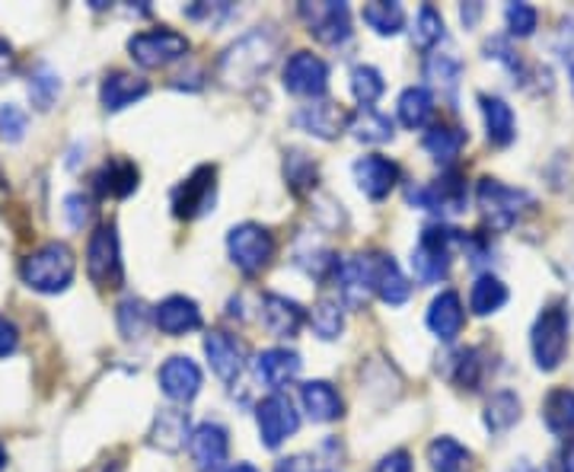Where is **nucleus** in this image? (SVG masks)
I'll list each match as a JSON object with an SVG mask.
<instances>
[{"label": "nucleus", "instance_id": "nucleus-38", "mask_svg": "<svg viewBox=\"0 0 574 472\" xmlns=\"http://www.w3.org/2000/svg\"><path fill=\"white\" fill-rule=\"evenodd\" d=\"M424 81L441 93H454L463 81V61L451 52H431L424 61Z\"/></svg>", "mask_w": 574, "mask_h": 472}, {"label": "nucleus", "instance_id": "nucleus-3", "mask_svg": "<svg viewBox=\"0 0 574 472\" xmlns=\"http://www.w3.org/2000/svg\"><path fill=\"white\" fill-rule=\"evenodd\" d=\"M466 234L447 227V224H431L424 227L415 249H412V275L419 285H437L451 275V262H454V249H463Z\"/></svg>", "mask_w": 574, "mask_h": 472}, {"label": "nucleus", "instance_id": "nucleus-20", "mask_svg": "<svg viewBox=\"0 0 574 472\" xmlns=\"http://www.w3.org/2000/svg\"><path fill=\"white\" fill-rule=\"evenodd\" d=\"M259 320L274 339H297V332L306 323V310L294 297L269 291V294H262V303H259Z\"/></svg>", "mask_w": 574, "mask_h": 472}, {"label": "nucleus", "instance_id": "nucleus-59", "mask_svg": "<svg viewBox=\"0 0 574 472\" xmlns=\"http://www.w3.org/2000/svg\"><path fill=\"white\" fill-rule=\"evenodd\" d=\"M3 195H7V176H3V170H0V202H3Z\"/></svg>", "mask_w": 574, "mask_h": 472}, {"label": "nucleus", "instance_id": "nucleus-28", "mask_svg": "<svg viewBox=\"0 0 574 472\" xmlns=\"http://www.w3.org/2000/svg\"><path fill=\"white\" fill-rule=\"evenodd\" d=\"M138 167L131 160H121V157H112L106 160L96 173H93V189L96 195H109V199H128L134 189H138Z\"/></svg>", "mask_w": 574, "mask_h": 472}, {"label": "nucleus", "instance_id": "nucleus-15", "mask_svg": "<svg viewBox=\"0 0 574 472\" xmlns=\"http://www.w3.org/2000/svg\"><path fill=\"white\" fill-rule=\"evenodd\" d=\"M351 173H355V182H358L361 195H367L370 202L390 199V192H393L396 185H399V179H402L399 163L390 160V157H383V153H367L361 160H355Z\"/></svg>", "mask_w": 574, "mask_h": 472}, {"label": "nucleus", "instance_id": "nucleus-32", "mask_svg": "<svg viewBox=\"0 0 574 472\" xmlns=\"http://www.w3.org/2000/svg\"><path fill=\"white\" fill-rule=\"evenodd\" d=\"M348 131L361 144H390L396 135L393 118L377 112V109H358L348 116Z\"/></svg>", "mask_w": 574, "mask_h": 472}, {"label": "nucleus", "instance_id": "nucleus-42", "mask_svg": "<svg viewBox=\"0 0 574 472\" xmlns=\"http://www.w3.org/2000/svg\"><path fill=\"white\" fill-rule=\"evenodd\" d=\"M116 320H119L121 339L134 342V339H144V332H148L153 317L141 297H124L119 303V310H116Z\"/></svg>", "mask_w": 574, "mask_h": 472}, {"label": "nucleus", "instance_id": "nucleus-31", "mask_svg": "<svg viewBox=\"0 0 574 472\" xmlns=\"http://www.w3.org/2000/svg\"><path fill=\"white\" fill-rule=\"evenodd\" d=\"M463 144H466V131L456 128V125H444V121H441V125H431L422 141L424 153H427L434 163H441V167H454Z\"/></svg>", "mask_w": 574, "mask_h": 472}, {"label": "nucleus", "instance_id": "nucleus-30", "mask_svg": "<svg viewBox=\"0 0 574 472\" xmlns=\"http://www.w3.org/2000/svg\"><path fill=\"white\" fill-rule=\"evenodd\" d=\"M427 463L431 472H473L476 470V457L469 447L451 438V435H441L427 443Z\"/></svg>", "mask_w": 574, "mask_h": 472}, {"label": "nucleus", "instance_id": "nucleus-14", "mask_svg": "<svg viewBox=\"0 0 574 472\" xmlns=\"http://www.w3.org/2000/svg\"><path fill=\"white\" fill-rule=\"evenodd\" d=\"M156 384L163 389V396L176 406H188L198 393H202V367L188 357V354H173L163 361L160 374H156Z\"/></svg>", "mask_w": 574, "mask_h": 472}, {"label": "nucleus", "instance_id": "nucleus-11", "mask_svg": "<svg viewBox=\"0 0 574 472\" xmlns=\"http://www.w3.org/2000/svg\"><path fill=\"white\" fill-rule=\"evenodd\" d=\"M281 84L291 96H301V99H323L326 89H329V64L313 55V52H294L291 58L284 61V71H281Z\"/></svg>", "mask_w": 574, "mask_h": 472}, {"label": "nucleus", "instance_id": "nucleus-47", "mask_svg": "<svg viewBox=\"0 0 574 472\" xmlns=\"http://www.w3.org/2000/svg\"><path fill=\"white\" fill-rule=\"evenodd\" d=\"M30 131V116L26 109H20L17 103H3L0 106V138L7 144H20Z\"/></svg>", "mask_w": 574, "mask_h": 472}, {"label": "nucleus", "instance_id": "nucleus-6", "mask_svg": "<svg viewBox=\"0 0 574 472\" xmlns=\"http://www.w3.org/2000/svg\"><path fill=\"white\" fill-rule=\"evenodd\" d=\"M274 249H278V243H274L272 230L262 227V224H256V221L237 224V227H230V234H227L230 262L240 268L242 275H249V278L272 266Z\"/></svg>", "mask_w": 574, "mask_h": 472}, {"label": "nucleus", "instance_id": "nucleus-7", "mask_svg": "<svg viewBox=\"0 0 574 472\" xmlns=\"http://www.w3.org/2000/svg\"><path fill=\"white\" fill-rule=\"evenodd\" d=\"M128 55L138 67L144 71H156V67H170L188 55V39L182 32L160 26V30L134 32L128 39Z\"/></svg>", "mask_w": 574, "mask_h": 472}, {"label": "nucleus", "instance_id": "nucleus-54", "mask_svg": "<svg viewBox=\"0 0 574 472\" xmlns=\"http://www.w3.org/2000/svg\"><path fill=\"white\" fill-rule=\"evenodd\" d=\"M274 472H313V457H306V453L284 457V460H278Z\"/></svg>", "mask_w": 574, "mask_h": 472}, {"label": "nucleus", "instance_id": "nucleus-21", "mask_svg": "<svg viewBox=\"0 0 574 472\" xmlns=\"http://www.w3.org/2000/svg\"><path fill=\"white\" fill-rule=\"evenodd\" d=\"M294 125L320 141H335L342 131H348V112L329 99H316L294 112Z\"/></svg>", "mask_w": 574, "mask_h": 472}, {"label": "nucleus", "instance_id": "nucleus-10", "mask_svg": "<svg viewBox=\"0 0 574 472\" xmlns=\"http://www.w3.org/2000/svg\"><path fill=\"white\" fill-rule=\"evenodd\" d=\"M256 425H259V441L266 450H278L288 438L301 431V412L284 393H272L256 406Z\"/></svg>", "mask_w": 574, "mask_h": 472}, {"label": "nucleus", "instance_id": "nucleus-46", "mask_svg": "<svg viewBox=\"0 0 574 472\" xmlns=\"http://www.w3.org/2000/svg\"><path fill=\"white\" fill-rule=\"evenodd\" d=\"M454 371L447 374L456 386L463 389H479L483 384V361H479V352L476 348H466V352H456L454 357Z\"/></svg>", "mask_w": 574, "mask_h": 472}, {"label": "nucleus", "instance_id": "nucleus-41", "mask_svg": "<svg viewBox=\"0 0 574 472\" xmlns=\"http://www.w3.org/2000/svg\"><path fill=\"white\" fill-rule=\"evenodd\" d=\"M348 84H351V96L361 103V109H373V103L387 93V81L373 64H355Z\"/></svg>", "mask_w": 574, "mask_h": 472}, {"label": "nucleus", "instance_id": "nucleus-37", "mask_svg": "<svg viewBox=\"0 0 574 472\" xmlns=\"http://www.w3.org/2000/svg\"><path fill=\"white\" fill-rule=\"evenodd\" d=\"M485 428L491 431V435H505V431H511L517 421H520V399H517V393L511 389H498V393H491V399L485 403Z\"/></svg>", "mask_w": 574, "mask_h": 472}, {"label": "nucleus", "instance_id": "nucleus-44", "mask_svg": "<svg viewBox=\"0 0 574 472\" xmlns=\"http://www.w3.org/2000/svg\"><path fill=\"white\" fill-rule=\"evenodd\" d=\"M316 176H320V170H316V160H313L310 153H303V150L297 148L284 153V179H288V185H291L297 195L316 189Z\"/></svg>", "mask_w": 574, "mask_h": 472}, {"label": "nucleus", "instance_id": "nucleus-13", "mask_svg": "<svg viewBox=\"0 0 574 472\" xmlns=\"http://www.w3.org/2000/svg\"><path fill=\"white\" fill-rule=\"evenodd\" d=\"M217 170L214 167H198L188 179H182L173 189V214L182 221H195L214 211L217 202Z\"/></svg>", "mask_w": 574, "mask_h": 472}, {"label": "nucleus", "instance_id": "nucleus-36", "mask_svg": "<svg viewBox=\"0 0 574 472\" xmlns=\"http://www.w3.org/2000/svg\"><path fill=\"white\" fill-rule=\"evenodd\" d=\"M399 121L409 128V131H419V128H427L431 118H434V96L427 87H405L402 96H399Z\"/></svg>", "mask_w": 574, "mask_h": 472}, {"label": "nucleus", "instance_id": "nucleus-23", "mask_svg": "<svg viewBox=\"0 0 574 472\" xmlns=\"http://www.w3.org/2000/svg\"><path fill=\"white\" fill-rule=\"evenodd\" d=\"M153 325L163 335L180 339V335H188V332L202 329V310H198V303L192 297L170 294L153 307Z\"/></svg>", "mask_w": 574, "mask_h": 472}, {"label": "nucleus", "instance_id": "nucleus-4", "mask_svg": "<svg viewBox=\"0 0 574 472\" xmlns=\"http://www.w3.org/2000/svg\"><path fill=\"white\" fill-rule=\"evenodd\" d=\"M476 202L483 207L485 224L498 234L511 230L517 221L533 207V195L527 189H515V185H505L501 179L485 176L476 185Z\"/></svg>", "mask_w": 574, "mask_h": 472}, {"label": "nucleus", "instance_id": "nucleus-57", "mask_svg": "<svg viewBox=\"0 0 574 472\" xmlns=\"http://www.w3.org/2000/svg\"><path fill=\"white\" fill-rule=\"evenodd\" d=\"M227 472H259V470H256L252 463H234Z\"/></svg>", "mask_w": 574, "mask_h": 472}, {"label": "nucleus", "instance_id": "nucleus-53", "mask_svg": "<svg viewBox=\"0 0 574 472\" xmlns=\"http://www.w3.org/2000/svg\"><path fill=\"white\" fill-rule=\"evenodd\" d=\"M17 71V55H13V45L7 39H0V84H7Z\"/></svg>", "mask_w": 574, "mask_h": 472}, {"label": "nucleus", "instance_id": "nucleus-8", "mask_svg": "<svg viewBox=\"0 0 574 472\" xmlns=\"http://www.w3.org/2000/svg\"><path fill=\"white\" fill-rule=\"evenodd\" d=\"M405 202L412 207H422V211H431V214H459L466 211V179L456 170H447L441 179L434 182H422V185H412L405 192Z\"/></svg>", "mask_w": 574, "mask_h": 472}, {"label": "nucleus", "instance_id": "nucleus-51", "mask_svg": "<svg viewBox=\"0 0 574 472\" xmlns=\"http://www.w3.org/2000/svg\"><path fill=\"white\" fill-rule=\"evenodd\" d=\"M20 348V329L0 313V357H13Z\"/></svg>", "mask_w": 574, "mask_h": 472}, {"label": "nucleus", "instance_id": "nucleus-35", "mask_svg": "<svg viewBox=\"0 0 574 472\" xmlns=\"http://www.w3.org/2000/svg\"><path fill=\"white\" fill-rule=\"evenodd\" d=\"M361 20L367 30H373L383 39H393L405 30V7L396 0H373V3H364Z\"/></svg>", "mask_w": 574, "mask_h": 472}, {"label": "nucleus", "instance_id": "nucleus-26", "mask_svg": "<svg viewBox=\"0 0 574 472\" xmlns=\"http://www.w3.org/2000/svg\"><path fill=\"white\" fill-rule=\"evenodd\" d=\"M192 438V418L180 406L160 409L151 425V443L163 453H180Z\"/></svg>", "mask_w": 574, "mask_h": 472}, {"label": "nucleus", "instance_id": "nucleus-43", "mask_svg": "<svg viewBox=\"0 0 574 472\" xmlns=\"http://www.w3.org/2000/svg\"><path fill=\"white\" fill-rule=\"evenodd\" d=\"M441 42H444V17L431 3H424L412 23V45L419 52H434Z\"/></svg>", "mask_w": 574, "mask_h": 472}, {"label": "nucleus", "instance_id": "nucleus-39", "mask_svg": "<svg viewBox=\"0 0 574 472\" xmlns=\"http://www.w3.org/2000/svg\"><path fill=\"white\" fill-rule=\"evenodd\" d=\"M26 87H30L32 106H35L39 112H48V109L58 103L64 84H61V74L55 67L39 64V67H32L30 71V84H26Z\"/></svg>", "mask_w": 574, "mask_h": 472}, {"label": "nucleus", "instance_id": "nucleus-18", "mask_svg": "<svg viewBox=\"0 0 574 472\" xmlns=\"http://www.w3.org/2000/svg\"><path fill=\"white\" fill-rule=\"evenodd\" d=\"M301 354L294 352V348H281V345L259 352L256 354V361H252L256 380L269 386L272 393H281L284 386L294 384V380L301 377Z\"/></svg>", "mask_w": 574, "mask_h": 472}, {"label": "nucleus", "instance_id": "nucleus-29", "mask_svg": "<svg viewBox=\"0 0 574 472\" xmlns=\"http://www.w3.org/2000/svg\"><path fill=\"white\" fill-rule=\"evenodd\" d=\"M479 106H483L488 144L491 148H511L517 138L515 109L501 96H479Z\"/></svg>", "mask_w": 574, "mask_h": 472}, {"label": "nucleus", "instance_id": "nucleus-49", "mask_svg": "<svg viewBox=\"0 0 574 472\" xmlns=\"http://www.w3.org/2000/svg\"><path fill=\"white\" fill-rule=\"evenodd\" d=\"M93 214H96V202L87 192H71L64 199V221H67L71 230H84L93 221Z\"/></svg>", "mask_w": 574, "mask_h": 472}, {"label": "nucleus", "instance_id": "nucleus-58", "mask_svg": "<svg viewBox=\"0 0 574 472\" xmlns=\"http://www.w3.org/2000/svg\"><path fill=\"white\" fill-rule=\"evenodd\" d=\"M7 470V447L0 443V472Z\"/></svg>", "mask_w": 574, "mask_h": 472}, {"label": "nucleus", "instance_id": "nucleus-16", "mask_svg": "<svg viewBox=\"0 0 574 472\" xmlns=\"http://www.w3.org/2000/svg\"><path fill=\"white\" fill-rule=\"evenodd\" d=\"M188 453L198 472H220L230 457V435L217 421H202L192 438H188Z\"/></svg>", "mask_w": 574, "mask_h": 472}, {"label": "nucleus", "instance_id": "nucleus-52", "mask_svg": "<svg viewBox=\"0 0 574 472\" xmlns=\"http://www.w3.org/2000/svg\"><path fill=\"white\" fill-rule=\"evenodd\" d=\"M373 472H412V457H409L405 450H393V453H387V457L377 463V470Z\"/></svg>", "mask_w": 574, "mask_h": 472}, {"label": "nucleus", "instance_id": "nucleus-56", "mask_svg": "<svg viewBox=\"0 0 574 472\" xmlns=\"http://www.w3.org/2000/svg\"><path fill=\"white\" fill-rule=\"evenodd\" d=\"M562 472H574V441L562 450Z\"/></svg>", "mask_w": 574, "mask_h": 472}, {"label": "nucleus", "instance_id": "nucleus-12", "mask_svg": "<svg viewBox=\"0 0 574 472\" xmlns=\"http://www.w3.org/2000/svg\"><path fill=\"white\" fill-rule=\"evenodd\" d=\"M301 20L306 23V32L329 45V49H338L351 39V10L348 3H335V0H326V3H301Z\"/></svg>", "mask_w": 574, "mask_h": 472}, {"label": "nucleus", "instance_id": "nucleus-22", "mask_svg": "<svg viewBox=\"0 0 574 472\" xmlns=\"http://www.w3.org/2000/svg\"><path fill=\"white\" fill-rule=\"evenodd\" d=\"M335 288L342 297V307L348 310H364L367 300L373 297V285H370V262L367 256H348V259H338L335 268Z\"/></svg>", "mask_w": 574, "mask_h": 472}, {"label": "nucleus", "instance_id": "nucleus-19", "mask_svg": "<svg viewBox=\"0 0 574 472\" xmlns=\"http://www.w3.org/2000/svg\"><path fill=\"white\" fill-rule=\"evenodd\" d=\"M205 357H208V364H212L214 377L227 386L237 384L242 377V371H246L242 345L234 335H227V332H220V329H214V332L205 335Z\"/></svg>", "mask_w": 574, "mask_h": 472}, {"label": "nucleus", "instance_id": "nucleus-33", "mask_svg": "<svg viewBox=\"0 0 574 472\" xmlns=\"http://www.w3.org/2000/svg\"><path fill=\"white\" fill-rule=\"evenodd\" d=\"M508 285L498 278V275H491V271H483L476 281H473V288H469V310L476 313V317H491V313H498L505 303H508Z\"/></svg>", "mask_w": 574, "mask_h": 472}, {"label": "nucleus", "instance_id": "nucleus-27", "mask_svg": "<svg viewBox=\"0 0 574 472\" xmlns=\"http://www.w3.org/2000/svg\"><path fill=\"white\" fill-rule=\"evenodd\" d=\"M301 406L306 418L316 425H329L345 415V403L329 380H306L301 386Z\"/></svg>", "mask_w": 574, "mask_h": 472}, {"label": "nucleus", "instance_id": "nucleus-45", "mask_svg": "<svg viewBox=\"0 0 574 472\" xmlns=\"http://www.w3.org/2000/svg\"><path fill=\"white\" fill-rule=\"evenodd\" d=\"M483 52L488 61L501 64V67L515 77V84H527V64H523V58H520V52L511 45V39H505V35H491V39L485 42Z\"/></svg>", "mask_w": 574, "mask_h": 472}, {"label": "nucleus", "instance_id": "nucleus-2", "mask_svg": "<svg viewBox=\"0 0 574 472\" xmlns=\"http://www.w3.org/2000/svg\"><path fill=\"white\" fill-rule=\"evenodd\" d=\"M74 275H77V259H74L71 246L58 243V239L32 249L20 266L23 285L39 294H64L74 281Z\"/></svg>", "mask_w": 574, "mask_h": 472}, {"label": "nucleus", "instance_id": "nucleus-50", "mask_svg": "<svg viewBox=\"0 0 574 472\" xmlns=\"http://www.w3.org/2000/svg\"><path fill=\"white\" fill-rule=\"evenodd\" d=\"M555 52H559V61L572 81V93H574V20H565L562 30H559V42H555Z\"/></svg>", "mask_w": 574, "mask_h": 472}, {"label": "nucleus", "instance_id": "nucleus-55", "mask_svg": "<svg viewBox=\"0 0 574 472\" xmlns=\"http://www.w3.org/2000/svg\"><path fill=\"white\" fill-rule=\"evenodd\" d=\"M459 17H463L466 26H476V20L483 17V3H466V7L459 10Z\"/></svg>", "mask_w": 574, "mask_h": 472}, {"label": "nucleus", "instance_id": "nucleus-9", "mask_svg": "<svg viewBox=\"0 0 574 472\" xmlns=\"http://www.w3.org/2000/svg\"><path fill=\"white\" fill-rule=\"evenodd\" d=\"M87 275L99 288H119L121 285V246L116 224H99L87 243Z\"/></svg>", "mask_w": 574, "mask_h": 472}, {"label": "nucleus", "instance_id": "nucleus-1", "mask_svg": "<svg viewBox=\"0 0 574 472\" xmlns=\"http://www.w3.org/2000/svg\"><path fill=\"white\" fill-rule=\"evenodd\" d=\"M281 49V35L272 26H256L242 32L234 45H227L217 58V81L227 89L256 87L269 71Z\"/></svg>", "mask_w": 574, "mask_h": 472}, {"label": "nucleus", "instance_id": "nucleus-24", "mask_svg": "<svg viewBox=\"0 0 574 472\" xmlns=\"http://www.w3.org/2000/svg\"><path fill=\"white\" fill-rule=\"evenodd\" d=\"M424 323H427L434 339H441V342H456V335H459L463 325H466L463 297L456 294V291H441V294L427 303Z\"/></svg>", "mask_w": 574, "mask_h": 472}, {"label": "nucleus", "instance_id": "nucleus-48", "mask_svg": "<svg viewBox=\"0 0 574 472\" xmlns=\"http://www.w3.org/2000/svg\"><path fill=\"white\" fill-rule=\"evenodd\" d=\"M505 23H508V32L515 39H527V35H533L537 26H540V10L530 7V3H508Z\"/></svg>", "mask_w": 574, "mask_h": 472}, {"label": "nucleus", "instance_id": "nucleus-25", "mask_svg": "<svg viewBox=\"0 0 574 472\" xmlns=\"http://www.w3.org/2000/svg\"><path fill=\"white\" fill-rule=\"evenodd\" d=\"M148 93H151V84L144 77H134L128 71H112L99 84V103L106 112H124L128 106L141 103Z\"/></svg>", "mask_w": 574, "mask_h": 472}, {"label": "nucleus", "instance_id": "nucleus-17", "mask_svg": "<svg viewBox=\"0 0 574 472\" xmlns=\"http://www.w3.org/2000/svg\"><path fill=\"white\" fill-rule=\"evenodd\" d=\"M367 262H370L373 294L380 297L387 307H402L412 297V281L405 278V271L399 268L393 256H387V253H367Z\"/></svg>", "mask_w": 574, "mask_h": 472}, {"label": "nucleus", "instance_id": "nucleus-34", "mask_svg": "<svg viewBox=\"0 0 574 472\" xmlns=\"http://www.w3.org/2000/svg\"><path fill=\"white\" fill-rule=\"evenodd\" d=\"M543 421L555 438H574V389L559 386L545 396Z\"/></svg>", "mask_w": 574, "mask_h": 472}, {"label": "nucleus", "instance_id": "nucleus-60", "mask_svg": "<svg viewBox=\"0 0 574 472\" xmlns=\"http://www.w3.org/2000/svg\"><path fill=\"white\" fill-rule=\"evenodd\" d=\"M527 472H549V470H527Z\"/></svg>", "mask_w": 574, "mask_h": 472}, {"label": "nucleus", "instance_id": "nucleus-40", "mask_svg": "<svg viewBox=\"0 0 574 472\" xmlns=\"http://www.w3.org/2000/svg\"><path fill=\"white\" fill-rule=\"evenodd\" d=\"M306 320H310L313 332H316L323 342H335V339L342 335V329H345V307H342V300L323 297V300L313 303V310H310Z\"/></svg>", "mask_w": 574, "mask_h": 472}, {"label": "nucleus", "instance_id": "nucleus-5", "mask_svg": "<svg viewBox=\"0 0 574 472\" xmlns=\"http://www.w3.org/2000/svg\"><path fill=\"white\" fill-rule=\"evenodd\" d=\"M530 348L537 367L552 374L562 367L565 354H568V310L562 303L545 307L537 317V323L530 329Z\"/></svg>", "mask_w": 574, "mask_h": 472}]
</instances>
